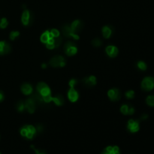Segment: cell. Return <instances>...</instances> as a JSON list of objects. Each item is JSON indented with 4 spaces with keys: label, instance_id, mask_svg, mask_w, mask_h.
Wrapping results in <instances>:
<instances>
[{
    "label": "cell",
    "instance_id": "1",
    "mask_svg": "<svg viewBox=\"0 0 154 154\" xmlns=\"http://www.w3.org/2000/svg\"><path fill=\"white\" fill-rule=\"evenodd\" d=\"M37 133L35 126L32 125H26L23 126L20 129V135L23 137H25L27 139H32L35 135Z\"/></svg>",
    "mask_w": 154,
    "mask_h": 154
},
{
    "label": "cell",
    "instance_id": "2",
    "mask_svg": "<svg viewBox=\"0 0 154 154\" xmlns=\"http://www.w3.org/2000/svg\"><path fill=\"white\" fill-rule=\"evenodd\" d=\"M141 88L145 91H150L154 89V78L153 77H146L141 82Z\"/></svg>",
    "mask_w": 154,
    "mask_h": 154
},
{
    "label": "cell",
    "instance_id": "3",
    "mask_svg": "<svg viewBox=\"0 0 154 154\" xmlns=\"http://www.w3.org/2000/svg\"><path fill=\"white\" fill-rule=\"evenodd\" d=\"M36 89H37L38 93L42 97H43V96H50L51 93V89H50L49 87L44 82L38 83L37 87H36Z\"/></svg>",
    "mask_w": 154,
    "mask_h": 154
},
{
    "label": "cell",
    "instance_id": "4",
    "mask_svg": "<svg viewBox=\"0 0 154 154\" xmlns=\"http://www.w3.org/2000/svg\"><path fill=\"white\" fill-rule=\"evenodd\" d=\"M49 63L53 67H63L66 66L65 59L62 56H55L50 60Z\"/></svg>",
    "mask_w": 154,
    "mask_h": 154
},
{
    "label": "cell",
    "instance_id": "5",
    "mask_svg": "<svg viewBox=\"0 0 154 154\" xmlns=\"http://www.w3.org/2000/svg\"><path fill=\"white\" fill-rule=\"evenodd\" d=\"M64 51L68 56H73L78 52V48L75 44L71 42H68L65 45Z\"/></svg>",
    "mask_w": 154,
    "mask_h": 154
},
{
    "label": "cell",
    "instance_id": "6",
    "mask_svg": "<svg viewBox=\"0 0 154 154\" xmlns=\"http://www.w3.org/2000/svg\"><path fill=\"white\" fill-rule=\"evenodd\" d=\"M62 32L63 34L67 38H73L75 40H78L79 39V36L78 34H75L72 31V29L69 25H65L62 27Z\"/></svg>",
    "mask_w": 154,
    "mask_h": 154
},
{
    "label": "cell",
    "instance_id": "7",
    "mask_svg": "<svg viewBox=\"0 0 154 154\" xmlns=\"http://www.w3.org/2000/svg\"><path fill=\"white\" fill-rule=\"evenodd\" d=\"M127 129L132 133H135V132H138L140 129L139 121L134 120H129L127 124Z\"/></svg>",
    "mask_w": 154,
    "mask_h": 154
},
{
    "label": "cell",
    "instance_id": "8",
    "mask_svg": "<svg viewBox=\"0 0 154 154\" xmlns=\"http://www.w3.org/2000/svg\"><path fill=\"white\" fill-rule=\"evenodd\" d=\"M24 105H25V109L29 113H30V114L34 113L35 110L36 104L32 98H29V99H27V100L24 102Z\"/></svg>",
    "mask_w": 154,
    "mask_h": 154
},
{
    "label": "cell",
    "instance_id": "9",
    "mask_svg": "<svg viewBox=\"0 0 154 154\" xmlns=\"http://www.w3.org/2000/svg\"><path fill=\"white\" fill-rule=\"evenodd\" d=\"M32 14L29 10H24L21 17V21L24 26H28L31 23Z\"/></svg>",
    "mask_w": 154,
    "mask_h": 154
},
{
    "label": "cell",
    "instance_id": "10",
    "mask_svg": "<svg viewBox=\"0 0 154 154\" xmlns=\"http://www.w3.org/2000/svg\"><path fill=\"white\" fill-rule=\"evenodd\" d=\"M71 29H72V31L75 34H77L78 32L81 31L83 28V23L81 22L79 20H75L72 24H71Z\"/></svg>",
    "mask_w": 154,
    "mask_h": 154
},
{
    "label": "cell",
    "instance_id": "11",
    "mask_svg": "<svg viewBox=\"0 0 154 154\" xmlns=\"http://www.w3.org/2000/svg\"><path fill=\"white\" fill-rule=\"evenodd\" d=\"M108 97L112 101H117L120 99V92L117 89H111L108 93Z\"/></svg>",
    "mask_w": 154,
    "mask_h": 154
},
{
    "label": "cell",
    "instance_id": "12",
    "mask_svg": "<svg viewBox=\"0 0 154 154\" xmlns=\"http://www.w3.org/2000/svg\"><path fill=\"white\" fill-rule=\"evenodd\" d=\"M11 51V46L6 42H0V55H5Z\"/></svg>",
    "mask_w": 154,
    "mask_h": 154
},
{
    "label": "cell",
    "instance_id": "13",
    "mask_svg": "<svg viewBox=\"0 0 154 154\" xmlns=\"http://www.w3.org/2000/svg\"><path fill=\"white\" fill-rule=\"evenodd\" d=\"M101 154H120V148L117 146H108Z\"/></svg>",
    "mask_w": 154,
    "mask_h": 154
},
{
    "label": "cell",
    "instance_id": "14",
    "mask_svg": "<svg viewBox=\"0 0 154 154\" xmlns=\"http://www.w3.org/2000/svg\"><path fill=\"white\" fill-rule=\"evenodd\" d=\"M84 85L87 87H92L96 84V78L94 76H90L83 79Z\"/></svg>",
    "mask_w": 154,
    "mask_h": 154
},
{
    "label": "cell",
    "instance_id": "15",
    "mask_svg": "<svg viewBox=\"0 0 154 154\" xmlns=\"http://www.w3.org/2000/svg\"><path fill=\"white\" fill-rule=\"evenodd\" d=\"M68 97L71 102H75L78 99L79 95H78V92L75 90V88H70V90L68 92Z\"/></svg>",
    "mask_w": 154,
    "mask_h": 154
},
{
    "label": "cell",
    "instance_id": "16",
    "mask_svg": "<svg viewBox=\"0 0 154 154\" xmlns=\"http://www.w3.org/2000/svg\"><path fill=\"white\" fill-rule=\"evenodd\" d=\"M106 53L110 57H115L118 54V49L117 47L113 46V45H110L108 46L106 48Z\"/></svg>",
    "mask_w": 154,
    "mask_h": 154
},
{
    "label": "cell",
    "instance_id": "17",
    "mask_svg": "<svg viewBox=\"0 0 154 154\" xmlns=\"http://www.w3.org/2000/svg\"><path fill=\"white\" fill-rule=\"evenodd\" d=\"M21 91L25 95H30L32 93V87L29 84H23L21 86Z\"/></svg>",
    "mask_w": 154,
    "mask_h": 154
},
{
    "label": "cell",
    "instance_id": "18",
    "mask_svg": "<svg viewBox=\"0 0 154 154\" xmlns=\"http://www.w3.org/2000/svg\"><path fill=\"white\" fill-rule=\"evenodd\" d=\"M111 34H112V29L108 26H105L102 28V35H103L104 38H108L111 37Z\"/></svg>",
    "mask_w": 154,
    "mask_h": 154
},
{
    "label": "cell",
    "instance_id": "19",
    "mask_svg": "<svg viewBox=\"0 0 154 154\" xmlns=\"http://www.w3.org/2000/svg\"><path fill=\"white\" fill-rule=\"evenodd\" d=\"M51 102H54V103L56 104L58 106H61V105H63L64 103V99H63V97L60 95L56 96V97H52V100Z\"/></svg>",
    "mask_w": 154,
    "mask_h": 154
},
{
    "label": "cell",
    "instance_id": "20",
    "mask_svg": "<svg viewBox=\"0 0 154 154\" xmlns=\"http://www.w3.org/2000/svg\"><path fill=\"white\" fill-rule=\"evenodd\" d=\"M51 37H52V36L50 34V31H45V32L42 35V36H41V42H42V43L46 44Z\"/></svg>",
    "mask_w": 154,
    "mask_h": 154
},
{
    "label": "cell",
    "instance_id": "21",
    "mask_svg": "<svg viewBox=\"0 0 154 154\" xmlns=\"http://www.w3.org/2000/svg\"><path fill=\"white\" fill-rule=\"evenodd\" d=\"M146 102L150 107H154V96H148L146 99Z\"/></svg>",
    "mask_w": 154,
    "mask_h": 154
},
{
    "label": "cell",
    "instance_id": "22",
    "mask_svg": "<svg viewBox=\"0 0 154 154\" xmlns=\"http://www.w3.org/2000/svg\"><path fill=\"white\" fill-rule=\"evenodd\" d=\"M137 66H138V68L140 69V70L141 71H145L146 69H147V64H146L143 61H139L138 63V64H137Z\"/></svg>",
    "mask_w": 154,
    "mask_h": 154
},
{
    "label": "cell",
    "instance_id": "23",
    "mask_svg": "<svg viewBox=\"0 0 154 154\" xmlns=\"http://www.w3.org/2000/svg\"><path fill=\"white\" fill-rule=\"evenodd\" d=\"M129 106L127 105H122L121 108H120V111H121V113L123 114H125V115L129 114Z\"/></svg>",
    "mask_w": 154,
    "mask_h": 154
},
{
    "label": "cell",
    "instance_id": "24",
    "mask_svg": "<svg viewBox=\"0 0 154 154\" xmlns=\"http://www.w3.org/2000/svg\"><path fill=\"white\" fill-rule=\"evenodd\" d=\"M8 22L7 19L6 18H2L0 20V28L1 29H5L7 27Z\"/></svg>",
    "mask_w": 154,
    "mask_h": 154
},
{
    "label": "cell",
    "instance_id": "25",
    "mask_svg": "<svg viewBox=\"0 0 154 154\" xmlns=\"http://www.w3.org/2000/svg\"><path fill=\"white\" fill-rule=\"evenodd\" d=\"M17 109L18 111H23L25 109V105H24V102L22 101H20L17 104Z\"/></svg>",
    "mask_w": 154,
    "mask_h": 154
},
{
    "label": "cell",
    "instance_id": "26",
    "mask_svg": "<svg viewBox=\"0 0 154 154\" xmlns=\"http://www.w3.org/2000/svg\"><path fill=\"white\" fill-rule=\"evenodd\" d=\"M50 34H51V35L52 36V37L57 38L60 36V32H59V30H57V29H51V31H50Z\"/></svg>",
    "mask_w": 154,
    "mask_h": 154
},
{
    "label": "cell",
    "instance_id": "27",
    "mask_svg": "<svg viewBox=\"0 0 154 154\" xmlns=\"http://www.w3.org/2000/svg\"><path fill=\"white\" fill-rule=\"evenodd\" d=\"M20 32H17V31H13L10 33V39L11 41L15 40L16 38H17L19 36Z\"/></svg>",
    "mask_w": 154,
    "mask_h": 154
},
{
    "label": "cell",
    "instance_id": "28",
    "mask_svg": "<svg viewBox=\"0 0 154 154\" xmlns=\"http://www.w3.org/2000/svg\"><path fill=\"white\" fill-rule=\"evenodd\" d=\"M92 44H93V45L94 47H96V48H98V47H100L101 45H102V41L100 40V39L95 38L94 40H93V42H92Z\"/></svg>",
    "mask_w": 154,
    "mask_h": 154
},
{
    "label": "cell",
    "instance_id": "29",
    "mask_svg": "<svg viewBox=\"0 0 154 154\" xmlns=\"http://www.w3.org/2000/svg\"><path fill=\"white\" fill-rule=\"evenodd\" d=\"M126 96L127 99H133L134 96H135V92L133 90H129L126 93Z\"/></svg>",
    "mask_w": 154,
    "mask_h": 154
},
{
    "label": "cell",
    "instance_id": "30",
    "mask_svg": "<svg viewBox=\"0 0 154 154\" xmlns=\"http://www.w3.org/2000/svg\"><path fill=\"white\" fill-rule=\"evenodd\" d=\"M78 81L75 79H72L69 81V86H70V88H75V86L76 85Z\"/></svg>",
    "mask_w": 154,
    "mask_h": 154
},
{
    "label": "cell",
    "instance_id": "31",
    "mask_svg": "<svg viewBox=\"0 0 154 154\" xmlns=\"http://www.w3.org/2000/svg\"><path fill=\"white\" fill-rule=\"evenodd\" d=\"M35 129H36V131H37V132L40 133V132H42V131H43V126H42V125L38 124L35 126Z\"/></svg>",
    "mask_w": 154,
    "mask_h": 154
},
{
    "label": "cell",
    "instance_id": "32",
    "mask_svg": "<svg viewBox=\"0 0 154 154\" xmlns=\"http://www.w3.org/2000/svg\"><path fill=\"white\" fill-rule=\"evenodd\" d=\"M32 148L33 150H34V151L35 152V153H36V154H47L46 153H45V152L42 151V150H37V149H36V148H35V147H33V146H32Z\"/></svg>",
    "mask_w": 154,
    "mask_h": 154
},
{
    "label": "cell",
    "instance_id": "33",
    "mask_svg": "<svg viewBox=\"0 0 154 154\" xmlns=\"http://www.w3.org/2000/svg\"><path fill=\"white\" fill-rule=\"evenodd\" d=\"M135 113V108L133 107H129V115H132Z\"/></svg>",
    "mask_w": 154,
    "mask_h": 154
},
{
    "label": "cell",
    "instance_id": "34",
    "mask_svg": "<svg viewBox=\"0 0 154 154\" xmlns=\"http://www.w3.org/2000/svg\"><path fill=\"white\" fill-rule=\"evenodd\" d=\"M3 99H4V94H3L2 92L0 91V102H2Z\"/></svg>",
    "mask_w": 154,
    "mask_h": 154
},
{
    "label": "cell",
    "instance_id": "35",
    "mask_svg": "<svg viewBox=\"0 0 154 154\" xmlns=\"http://www.w3.org/2000/svg\"><path fill=\"white\" fill-rule=\"evenodd\" d=\"M147 118H148V115H147V114H144V115H142V117H141V120H147Z\"/></svg>",
    "mask_w": 154,
    "mask_h": 154
},
{
    "label": "cell",
    "instance_id": "36",
    "mask_svg": "<svg viewBox=\"0 0 154 154\" xmlns=\"http://www.w3.org/2000/svg\"><path fill=\"white\" fill-rule=\"evenodd\" d=\"M42 68H43V69H45V68H46V67H47V65H46V64H42Z\"/></svg>",
    "mask_w": 154,
    "mask_h": 154
},
{
    "label": "cell",
    "instance_id": "37",
    "mask_svg": "<svg viewBox=\"0 0 154 154\" xmlns=\"http://www.w3.org/2000/svg\"><path fill=\"white\" fill-rule=\"evenodd\" d=\"M0 154H1V153H0Z\"/></svg>",
    "mask_w": 154,
    "mask_h": 154
}]
</instances>
